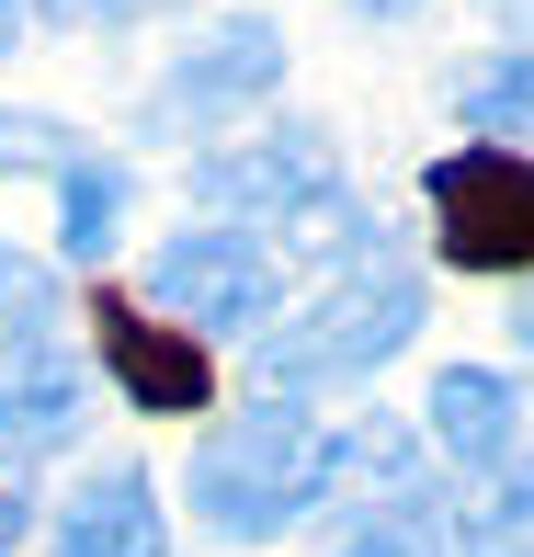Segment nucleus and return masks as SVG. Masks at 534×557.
<instances>
[{
    "label": "nucleus",
    "instance_id": "obj_5",
    "mask_svg": "<svg viewBox=\"0 0 534 557\" xmlns=\"http://www.w3.org/2000/svg\"><path fill=\"white\" fill-rule=\"evenodd\" d=\"M194 206H216L227 227H262V239H285L296 216L341 206V160H330L319 125H262V137L194 148Z\"/></svg>",
    "mask_w": 534,
    "mask_h": 557
},
{
    "label": "nucleus",
    "instance_id": "obj_19",
    "mask_svg": "<svg viewBox=\"0 0 534 557\" xmlns=\"http://www.w3.org/2000/svg\"><path fill=\"white\" fill-rule=\"evenodd\" d=\"M23 12H35V0H0V58L23 46Z\"/></svg>",
    "mask_w": 534,
    "mask_h": 557
},
{
    "label": "nucleus",
    "instance_id": "obj_11",
    "mask_svg": "<svg viewBox=\"0 0 534 557\" xmlns=\"http://www.w3.org/2000/svg\"><path fill=\"white\" fill-rule=\"evenodd\" d=\"M114 239H125V160L69 148L58 160V250L69 262H114Z\"/></svg>",
    "mask_w": 534,
    "mask_h": 557
},
{
    "label": "nucleus",
    "instance_id": "obj_20",
    "mask_svg": "<svg viewBox=\"0 0 534 557\" xmlns=\"http://www.w3.org/2000/svg\"><path fill=\"white\" fill-rule=\"evenodd\" d=\"M352 12H364V23H410L421 0H352Z\"/></svg>",
    "mask_w": 534,
    "mask_h": 557
},
{
    "label": "nucleus",
    "instance_id": "obj_7",
    "mask_svg": "<svg viewBox=\"0 0 534 557\" xmlns=\"http://www.w3.org/2000/svg\"><path fill=\"white\" fill-rule=\"evenodd\" d=\"M91 342H103L114 387L137 398V410H206V398H216L206 342H194V331H171L160 308H125V296H103V308H91Z\"/></svg>",
    "mask_w": 534,
    "mask_h": 557
},
{
    "label": "nucleus",
    "instance_id": "obj_12",
    "mask_svg": "<svg viewBox=\"0 0 534 557\" xmlns=\"http://www.w3.org/2000/svg\"><path fill=\"white\" fill-rule=\"evenodd\" d=\"M455 125L477 148H534V46H500L455 81Z\"/></svg>",
    "mask_w": 534,
    "mask_h": 557
},
{
    "label": "nucleus",
    "instance_id": "obj_10",
    "mask_svg": "<svg viewBox=\"0 0 534 557\" xmlns=\"http://www.w3.org/2000/svg\"><path fill=\"white\" fill-rule=\"evenodd\" d=\"M80 421H91V375L69 364L58 342L23 352V364H0V455H23V467H35V455L69 444Z\"/></svg>",
    "mask_w": 534,
    "mask_h": 557
},
{
    "label": "nucleus",
    "instance_id": "obj_6",
    "mask_svg": "<svg viewBox=\"0 0 534 557\" xmlns=\"http://www.w3.org/2000/svg\"><path fill=\"white\" fill-rule=\"evenodd\" d=\"M285 91V35H273L262 12L216 23V35H194L183 58L160 69V91H148V137H206V125H239L250 103H273Z\"/></svg>",
    "mask_w": 534,
    "mask_h": 557
},
{
    "label": "nucleus",
    "instance_id": "obj_15",
    "mask_svg": "<svg viewBox=\"0 0 534 557\" xmlns=\"http://www.w3.org/2000/svg\"><path fill=\"white\" fill-rule=\"evenodd\" d=\"M46 342H58V273L35 250H0V364H23Z\"/></svg>",
    "mask_w": 534,
    "mask_h": 557
},
{
    "label": "nucleus",
    "instance_id": "obj_18",
    "mask_svg": "<svg viewBox=\"0 0 534 557\" xmlns=\"http://www.w3.org/2000/svg\"><path fill=\"white\" fill-rule=\"evenodd\" d=\"M500 319H512V342L534 352V273H523V285H512V308H500Z\"/></svg>",
    "mask_w": 534,
    "mask_h": 557
},
{
    "label": "nucleus",
    "instance_id": "obj_14",
    "mask_svg": "<svg viewBox=\"0 0 534 557\" xmlns=\"http://www.w3.org/2000/svg\"><path fill=\"white\" fill-rule=\"evenodd\" d=\"M330 557H455V523L432 512V490H398V500H364V512H341Z\"/></svg>",
    "mask_w": 534,
    "mask_h": 557
},
{
    "label": "nucleus",
    "instance_id": "obj_17",
    "mask_svg": "<svg viewBox=\"0 0 534 557\" xmlns=\"http://www.w3.org/2000/svg\"><path fill=\"white\" fill-rule=\"evenodd\" d=\"M58 35H91V23H137V12H171V0H35Z\"/></svg>",
    "mask_w": 534,
    "mask_h": 557
},
{
    "label": "nucleus",
    "instance_id": "obj_9",
    "mask_svg": "<svg viewBox=\"0 0 534 557\" xmlns=\"http://www.w3.org/2000/svg\"><path fill=\"white\" fill-rule=\"evenodd\" d=\"M46 557H171V512H160V490H148V467H91L80 490L58 500Z\"/></svg>",
    "mask_w": 534,
    "mask_h": 557
},
{
    "label": "nucleus",
    "instance_id": "obj_16",
    "mask_svg": "<svg viewBox=\"0 0 534 557\" xmlns=\"http://www.w3.org/2000/svg\"><path fill=\"white\" fill-rule=\"evenodd\" d=\"M23 535H35V467H23V455H0V557H12Z\"/></svg>",
    "mask_w": 534,
    "mask_h": 557
},
{
    "label": "nucleus",
    "instance_id": "obj_3",
    "mask_svg": "<svg viewBox=\"0 0 534 557\" xmlns=\"http://www.w3.org/2000/svg\"><path fill=\"white\" fill-rule=\"evenodd\" d=\"M148 308L171 319V331L194 342H262L273 319H285V250L262 239V227H183V239L148 250Z\"/></svg>",
    "mask_w": 534,
    "mask_h": 557
},
{
    "label": "nucleus",
    "instance_id": "obj_8",
    "mask_svg": "<svg viewBox=\"0 0 534 557\" xmlns=\"http://www.w3.org/2000/svg\"><path fill=\"white\" fill-rule=\"evenodd\" d=\"M421 421H432V444H444L467 478L512 467V455L534 444V410H523V387H512L500 364H444V375H432V398H421Z\"/></svg>",
    "mask_w": 534,
    "mask_h": 557
},
{
    "label": "nucleus",
    "instance_id": "obj_4",
    "mask_svg": "<svg viewBox=\"0 0 534 557\" xmlns=\"http://www.w3.org/2000/svg\"><path fill=\"white\" fill-rule=\"evenodd\" d=\"M421 206H432V250L455 273H534V148H455V160L421 171Z\"/></svg>",
    "mask_w": 534,
    "mask_h": 557
},
{
    "label": "nucleus",
    "instance_id": "obj_1",
    "mask_svg": "<svg viewBox=\"0 0 534 557\" xmlns=\"http://www.w3.org/2000/svg\"><path fill=\"white\" fill-rule=\"evenodd\" d=\"M183 500L194 523L227 546H273L296 535L308 512H330V433L308 421V398H239L194 433V467H183Z\"/></svg>",
    "mask_w": 534,
    "mask_h": 557
},
{
    "label": "nucleus",
    "instance_id": "obj_13",
    "mask_svg": "<svg viewBox=\"0 0 534 557\" xmlns=\"http://www.w3.org/2000/svg\"><path fill=\"white\" fill-rule=\"evenodd\" d=\"M455 557H534V444L467 490V512H455Z\"/></svg>",
    "mask_w": 534,
    "mask_h": 557
},
{
    "label": "nucleus",
    "instance_id": "obj_2",
    "mask_svg": "<svg viewBox=\"0 0 534 557\" xmlns=\"http://www.w3.org/2000/svg\"><path fill=\"white\" fill-rule=\"evenodd\" d=\"M410 342H421V273L398 262V250H364V262L319 273V296L296 319H273L250 352H262L273 398H308V387H364V375H387Z\"/></svg>",
    "mask_w": 534,
    "mask_h": 557
}]
</instances>
